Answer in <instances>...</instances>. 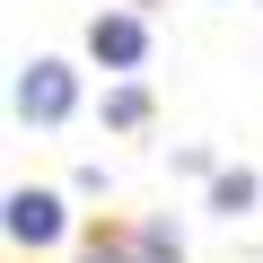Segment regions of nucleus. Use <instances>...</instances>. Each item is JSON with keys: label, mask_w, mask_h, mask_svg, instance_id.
Segmentation results:
<instances>
[{"label": "nucleus", "mask_w": 263, "mask_h": 263, "mask_svg": "<svg viewBox=\"0 0 263 263\" xmlns=\"http://www.w3.org/2000/svg\"><path fill=\"white\" fill-rule=\"evenodd\" d=\"M70 105H79L70 62H27V70H18V114H27V123H62Z\"/></svg>", "instance_id": "1"}, {"label": "nucleus", "mask_w": 263, "mask_h": 263, "mask_svg": "<svg viewBox=\"0 0 263 263\" xmlns=\"http://www.w3.org/2000/svg\"><path fill=\"white\" fill-rule=\"evenodd\" d=\"M9 237L18 246H53L62 237V202L53 193H9Z\"/></svg>", "instance_id": "2"}, {"label": "nucleus", "mask_w": 263, "mask_h": 263, "mask_svg": "<svg viewBox=\"0 0 263 263\" xmlns=\"http://www.w3.org/2000/svg\"><path fill=\"white\" fill-rule=\"evenodd\" d=\"M88 44H97V62H114V70H132V62L149 53L141 18H97V27H88Z\"/></svg>", "instance_id": "3"}, {"label": "nucleus", "mask_w": 263, "mask_h": 263, "mask_svg": "<svg viewBox=\"0 0 263 263\" xmlns=\"http://www.w3.org/2000/svg\"><path fill=\"white\" fill-rule=\"evenodd\" d=\"M211 202H219L228 219H237V211H254V167H219V176H211Z\"/></svg>", "instance_id": "4"}, {"label": "nucleus", "mask_w": 263, "mask_h": 263, "mask_svg": "<svg viewBox=\"0 0 263 263\" xmlns=\"http://www.w3.org/2000/svg\"><path fill=\"white\" fill-rule=\"evenodd\" d=\"M141 114H149L141 88H114V97H105V123H141Z\"/></svg>", "instance_id": "5"}, {"label": "nucleus", "mask_w": 263, "mask_h": 263, "mask_svg": "<svg viewBox=\"0 0 263 263\" xmlns=\"http://www.w3.org/2000/svg\"><path fill=\"white\" fill-rule=\"evenodd\" d=\"M141 263H184V254H176V237H167V228H149V237H141Z\"/></svg>", "instance_id": "6"}, {"label": "nucleus", "mask_w": 263, "mask_h": 263, "mask_svg": "<svg viewBox=\"0 0 263 263\" xmlns=\"http://www.w3.org/2000/svg\"><path fill=\"white\" fill-rule=\"evenodd\" d=\"M88 263H132V254H123V246H97V254H88Z\"/></svg>", "instance_id": "7"}]
</instances>
